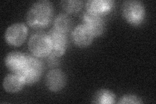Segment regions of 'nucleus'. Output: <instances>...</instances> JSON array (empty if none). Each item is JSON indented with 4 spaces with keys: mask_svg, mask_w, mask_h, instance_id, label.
Returning a JSON list of instances; mask_svg holds the SVG:
<instances>
[{
    "mask_svg": "<svg viewBox=\"0 0 156 104\" xmlns=\"http://www.w3.org/2000/svg\"><path fill=\"white\" fill-rule=\"evenodd\" d=\"M53 7L51 3L41 0L33 3L27 13L26 20L28 25L35 29L47 27L51 22Z\"/></svg>",
    "mask_w": 156,
    "mask_h": 104,
    "instance_id": "nucleus-1",
    "label": "nucleus"
},
{
    "mask_svg": "<svg viewBox=\"0 0 156 104\" xmlns=\"http://www.w3.org/2000/svg\"><path fill=\"white\" fill-rule=\"evenodd\" d=\"M43 70L44 64L40 59L34 56L27 55L26 66L18 74L22 76L26 85H31L40 80Z\"/></svg>",
    "mask_w": 156,
    "mask_h": 104,
    "instance_id": "nucleus-2",
    "label": "nucleus"
},
{
    "mask_svg": "<svg viewBox=\"0 0 156 104\" xmlns=\"http://www.w3.org/2000/svg\"><path fill=\"white\" fill-rule=\"evenodd\" d=\"M122 12L126 20L133 26H138L144 19V6L143 3L139 1H126L122 5Z\"/></svg>",
    "mask_w": 156,
    "mask_h": 104,
    "instance_id": "nucleus-3",
    "label": "nucleus"
},
{
    "mask_svg": "<svg viewBox=\"0 0 156 104\" xmlns=\"http://www.w3.org/2000/svg\"><path fill=\"white\" fill-rule=\"evenodd\" d=\"M28 47L34 56L45 57L50 55L51 44L48 34L37 33L33 34L29 41Z\"/></svg>",
    "mask_w": 156,
    "mask_h": 104,
    "instance_id": "nucleus-4",
    "label": "nucleus"
},
{
    "mask_svg": "<svg viewBox=\"0 0 156 104\" xmlns=\"http://www.w3.org/2000/svg\"><path fill=\"white\" fill-rule=\"evenodd\" d=\"M27 32L26 25L22 23H16L7 28L5 34V38L9 45L19 46L25 42Z\"/></svg>",
    "mask_w": 156,
    "mask_h": 104,
    "instance_id": "nucleus-5",
    "label": "nucleus"
},
{
    "mask_svg": "<svg viewBox=\"0 0 156 104\" xmlns=\"http://www.w3.org/2000/svg\"><path fill=\"white\" fill-rule=\"evenodd\" d=\"M51 44L50 56L59 57L64 55L67 48V38L65 33L57 30L54 27L48 32Z\"/></svg>",
    "mask_w": 156,
    "mask_h": 104,
    "instance_id": "nucleus-6",
    "label": "nucleus"
},
{
    "mask_svg": "<svg viewBox=\"0 0 156 104\" xmlns=\"http://www.w3.org/2000/svg\"><path fill=\"white\" fill-rule=\"evenodd\" d=\"M83 24L89 28L94 37H99L104 33L105 22L102 16L87 11L83 16Z\"/></svg>",
    "mask_w": 156,
    "mask_h": 104,
    "instance_id": "nucleus-7",
    "label": "nucleus"
},
{
    "mask_svg": "<svg viewBox=\"0 0 156 104\" xmlns=\"http://www.w3.org/2000/svg\"><path fill=\"white\" fill-rule=\"evenodd\" d=\"M45 83L49 90L52 92H58L65 87L66 83V77L62 70L53 69L47 74Z\"/></svg>",
    "mask_w": 156,
    "mask_h": 104,
    "instance_id": "nucleus-8",
    "label": "nucleus"
},
{
    "mask_svg": "<svg viewBox=\"0 0 156 104\" xmlns=\"http://www.w3.org/2000/svg\"><path fill=\"white\" fill-rule=\"evenodd\" d=\"M93 34L84 24L76 27L72 33L73 42L80 48L89 46L93 41Z\"/></svg>",
    "mask_w": 156,
    "mask_h": 104,
    "instance_id": "nucleus-9",
    "label": "nucleus"
},
{
    "mask_svg": "<svg viewBox=\"0 0 156 104\" xmlns=\"http://www.w3.org/2000/svg\"><path fill=\"white\" fill-rule=\"evenodd\" d=\"M27 55L20 52L9 53L5 58V65L12 73L20 74L25 67Z\"/></svg>",
    "mask_w": 156,
    "mask_h": 104,
    "instance_id": "nucleus-10",
    "label": "nucleus"
},
{
    "mask_svg": "<svg viewBox=\"0 0 156 104\" xmlns=\"http://www.w3.org/2000/svg\"><path fill=\"white\" fill-rule=\"evenodd\" d=\"M114 2L111 0H90L86 3L87 12L102 16L112 9Z\"/></svg>",
    "mask_w": 156,
    "mask_h": 104,
    "instance_id": "nucleus-11",
    "label": "nucleus"
},
{
    "mask_svg": "<svg viewBox=\"0 0 156 104\" xmlns=\"http://www.w3.org/2000/svg\"><path fill=\"white\" fill-rule=\"evenodd\" d=\"M26 85L23 78L18 74H11L4 78L3 87L8 92L16 93L20 91Z\"/></svg>",
    "mask_w": 156,
    "mask_h": 104,
    "instance_id": "nucleus-12",
    "label": "nucleus"
},
{
    "mask_svg": "<svg viewBox=\"0 0 156 104\" xmlns=\"http://www.w3.org/2000/svg\"><path fill=\"white\" fill-rule=\"evenodd\" d=\"M115 94L107 89H101L95 93L92 103L99 104H112L115 102Z\"/></svg>",
    "mask_w": 156,
    "mask_h": 104,
    "instance_id": "nucleus-13",
    "label": "nucleus"
},
{
    "mask_svg": "<svg viewBox=\"0 0 156 104\" xmlns=\"http://www.w3.org/2000/svg\"><path fill=\"white\" fill-rule=\"evenodd\" d=\"M72 26V19L66 14H58L54 21V28L65 34L70 30Z\"/></svg>",
    "mask_w": 156,
    "mask_h": 104,
    "instance_id": "nucleus-14",
    "label": "nucleus"
},
{
    "mask_svg": "<svg viewBox=\"0 0 156 104\" xmlns=\"http://www.w3.org/2000/svg\"><path fill=\"white\" fill-rule=\"evenodd\" d=\"M61 7L68 13H76L79 12L83 7V2L79 0H65L62 1Z\"/></svg>",
    "mask_w": 156,
    "mask_h": 104,
    "instance_id": "nucleus-15",
    "label": "nucleus"
},
{
    "mask_svg": "<svg viewBox=\"0 0 156 104\" xmlns=\"http://www.w3.org/2000/svg\"><path fill=\"white\" fill-rule=\"evenodd\" d=\"M119 103H133V104H139L142 103L143 101L141 98L137 96L128 95H125L122 97L119 102Z\"/></svg>",
    "mask_w": 156,
    "mask_h": 104,
    "instance_id": "nucleus-16",
    "label": "nucleus"
}]
</instances>
